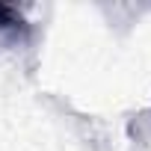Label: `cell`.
<instances>
[]
</instances>
